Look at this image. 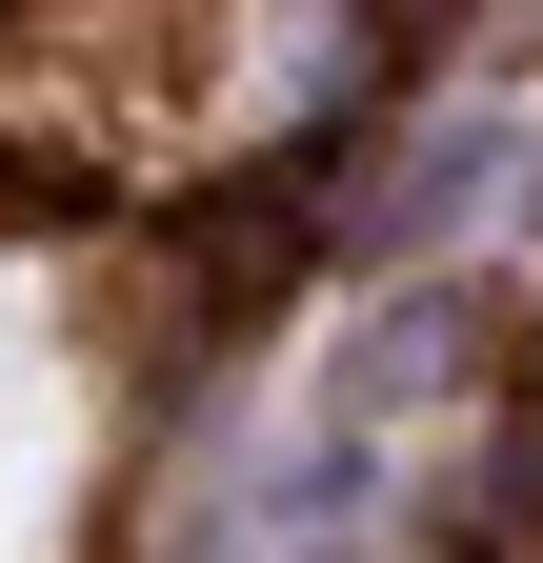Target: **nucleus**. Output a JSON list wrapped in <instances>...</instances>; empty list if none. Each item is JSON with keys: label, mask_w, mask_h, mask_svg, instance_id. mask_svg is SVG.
<instances>
[{"label": "nucleus", "mask_w": 543, "mask_h": 563, "mask_svg": "<svg viewBox=\"0 0 543 563\" xmlns=\"http://www.w3.org/2000/svg\"><path fill=\"white\" fill-rule=\"evenodd\" d=\"M60 483H81V363L41 302H0V543H60Z\"/></svg>", "instance_id": "obj_1"}, {"label": "nucleus", "mask_w": 543, "mask_h": 563, "mask_svg": "<svg viewBox=\"0 0 543 563\" xmlns=\"http://www.w3.org/2000/svg\"><path fill=\"white\" fill-rule=\"evenodd\" d=\"M484 181H503V101H463V121H423V141H402V162H383V201H363V262H423V242H463V222H484Z\"/></svg>", "instance_id": "obj_2"}]
</instances>
